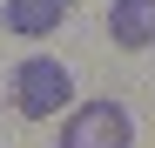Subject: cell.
Instances as JSON below:
<instances>
[{
	"mask_svg": "<svg viewBox=\"0 0 155 148\" xmlns=\"http://www.w3.org/2000/svg\"><path fill=\"white\" fill-rule=\"evenodd\" d=\"M14 108L27 114V121H54L61 108H68V94H74V74L54 61V54H34V61H20L14 67Z\"/></svg>",
	"mask_w": 155,
	"mask_h": 148,
	"instance_id": "1",
	"label": "cell"
},
{
	"mask_svg": "<svg viewBox=\"0 0 155 148\" xmlns=\"http://www.w3.org/2000/svg\"><path fill=\"white\" fill-rule=\"evenodd\" d=\"M61 148H135V121H128L121 101H81V108H68L61 121Z\"/></svg>",
	"mask_w": 155,
	"mask_h": 148,
	"instance_id": "2",
	"label": "cell"
},
{
	"mask_svg": "<svg viewBox=\"0 0 155 148\" xmlns=\"http://www.w3.org/2000/svg\"><path fill=\"white\" fill-rule=\"evenodd\" d=\"M68 20V0H7L0 7V27L20 34V40H34V34H54Z\"/></svg>",
	"mask_w": 155,
	"mask_h": 148,
	"instance_id": "4",
	"label": "cell"
},
{
	"mask_svg": "<svg viewBox=\"0 0 155 148\" xmlns=\"http://www.w3.org/2000/svg\"><path fill=\"white\" fill-rule=\"evenodd\" d=\"M108 40L128 54L155 47V0H108Z\"/></svg>",
	"mask_w": 155,
	"mask_h": 148,
	"instance_id": "3",
	"label": "cell"
}]
</instances>
